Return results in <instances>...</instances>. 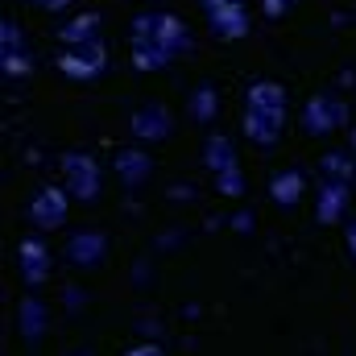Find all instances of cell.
Instances as JSON below:
<instances>
[{"instance_id":"cell-9","label":"cell","mask_w":356,"mask_h":356,"mask_svg":"<svg viewBox=\"0 0 356 356\" xmlns=\"http://www.w3.org/2000/svg\"><path fill=\"white\" fill-rule=\"evenodd\" d=\"M133 133H137V137H149V141H158V137H166V133H170V120H166V108H141V112L133 116Z\"/></svg>"},{"instance_id":"cell-11","label":"cell","mask_w":356,"mask_h":356,"mask_svg":"<svg viewBox=\"0 0 356 356\" xmlns=\"http://www.w3.org/2000/svg\"><path fill=\"white\" fill-rule=\"evenodd\" d=\"M273 199H277L282 207H294V203L302 199V175H298V170L277 175V178H273Z\"/></svg>"},{"instance_id":"cell-14","label":"cell","mask_w":356,"mask_h":356,"mask_svg":"<svg viewBox=\"0 0 356 356\" xmlns=\"http://www.w3.org/2000/svg\"><path fill=\"white\" fill-rule=\"evenodd\" d=\"M191 112H195V120H211V112H216V95H211V91H199L195 104H191Z\"/></svg>"},{"instance_id":"cell-20","label":"cell","mask_w":356,"mask_h":356,"mask_svg":"<svg viewBox=\"0 0 356 356\" xmlns=\"http://www.w3.org/2000/svg\"><path fill=\"white\" fill-rule=\"evenodd\" d=\"M67 356H91V353H83V348H75V353H67Z\"/></svg>"},{"instance_id":"cell-4","label":"cell","mask_w":356,"mask_h":356,"mask_svg":"<svg viewBox=\"0 0 356 356\" xmlns=\"http://www.w3.org/2000/svg\"><path fill=\"white\" fill-rule=\"evenodd\" d=\"M17 266H21V282L25 286H42L50 277V253L42 241H21L17 245Z\"/></svg>"},{"instance_id":"cell-7","label":"cell","mask_w":356,"mask_h":356,"mask_svg":"<svg viewBox=\"0 0 356 356\" xmlns=\"http://www.w3.org/2000/svg\"><path fill=\"white\" fill-rule=\"evenodd\" d=\"M116 175H120L124 186H141V182L149 178V154H141V149L116 154Z\"/></svg>"},{"instance_id":"cell-8","label":"cell","mask_w":356,"mask_h":356,"mask_svg":"<svg viewBox=\"0 0 356 356\" xmlns=\"http://www.w3.org/2000/svg\"><path fill=\"white\" fill-rule=\"evenodd\" d=\"M104 236L99 232H79V236H71V245H67V253H71V261L75 266H95L99 257H104Z\"/></svg>"},{"instance_id":"cell-10","label":"cell","mask_w":356,"mask_h":356,"mask_svg":"<svg viewBox=\"0 0 356 356\" xmlns=\"http://www.w3.org/2000/svg\"><path fill=\"white\" fill-rule=\"evenodd\" d=\"M344 203H348V186H344V182H323V191H319V220H323V224L340 220Z\"/></svg>"},{"instance_id":"cell-6","label":"cell","mask_w":356,"mask_h":356,"mask_svg":"<svg viewBox=\"0 0 356 356\" xmlns=\"http://www.w3.org/2000/svg\"><path fill=\"white\" fill-rule=\"evenodd\" d=\"M17 332H21V340H25V344H38V340H42V332H46V307H42L33 294L17 307Z\"/></svg>"},{"instance_id":"cell-18","label":"cell","mask_w":356,"mask_h":356,"mask_svg":"<svg viewBox=\"0 0 356 356\" xmlns=\"http://www.w3.org/2000/svg\"><path fill=\"white\" fill-rule=\"evenodd\" d=\"M266 4H269V13H277V8H286L290 0H266Z\"/></svg>"},{"instance_id":"cell-5","label":"cell","mask_w":356,"mask_h":356,"mask_svg":"<svg viewBox=\"0 0 356 356\" xmlns=\"http://www.w3.org/2000/svg\"><path fill=\"white\" fill-rule=\"evenodd\" d=\"M348 120V108L340 104V99H332V95H315L311 104H307V129L311 133H332V129H340Z\"/></svg>"},{"instance_id":"cell-21","label":"cell","mask_w":356,"mask_h":356,"mask_svg":"<svg viewBox=\"0 0 356 356\" xmlns=\"http://www.w3.org/2000/svg\"><path fill=\"white\" fill-rule=\"evenodd\" d=\"M353 141H356V137H353Z\"/></svg>"},{"instance_id":"cell-2","label":"cell","mask_w":356,"mask_h":356,"mask_svg":"<svg viewBox=\"0 0 356 356\" xmlns=\"http://www.w3.org/2000/svg\"><path fill=\"white\" fill-rule=\"evenodd\" d=\"M63 178H67L75 199H95L99 195V170H95V162L88 154H67L63 158Z\"/></svg>"},{"instance_id":"cell-13","label":"cell","mask_w":356,"mask_h":356,"mask_svg":"<svg viewBox=\"0 0 356 356\" xmlns=\"http://www.w3.org/2000/svg\"><path fill=\"white\" fill-rule=\"evenodd\" d=\"M323 175H327V182H344V186H348V182H353V166L332 154V158H323Z\"/></svg>"},{"instance_id":"cell-12","label":"cell","mask_w":356,"mask_h":356,"mask_svg":"<svg viewBox=\"0 0 356 356\" xmlns=\"http://www.w3.org/2000/svg\"><path fill=\"white\" fill-rule=\"evenodd\" d=\"M207 166H211L216 175H224V170H236V158H232V145H228L224 137H216V141H207Z\"/></svg>"},{"instance_id":"cell-3","label":"cell","mask_w":356,"mask_h":356,"mask_svg":"<svg viewBox=\"0 0 356 356\" xmlns=\"http://www.w3.org/2000/svg\"><path fill=\"white\" fill-rule=\"evenodd\" d=\"M29 220H33L38 228H63V224H67V195H63L58 186L38 191L33 203H29Z\"/></svg>"},{"instance_id":"cell-16","label":"cell","mask_w":356,"mask_h":356,"mask_svg":"<svg viewBox=\"0 0 356 356\" xmlns=\"http://www.w3.org/2000/svg\"><path fill=\"white\" fill-rule=\"evenodd\" d=\"M124 356H166V353H162L158 344H137V348H129Z\"/></svg>"},{"instance_id":"cell-17","label":"cell","mask_w":356,"mask_h":356,"mask_svg":"<svg viewBox=\"0 0 356 356\" xmlns=\"http://www.w3.org/2000/svg\"><path fill=\"white\" fill-rule=\"evenodd\" d=\"M348 253H353V257H356V220H353V224H348Z\"/></svg>"},{"instance_id":"cell-19","label":"cell","mask_w":356,"mask_h":356,"mask_svg":"<svg viewBox=\"0 0 356 356\" xmlns=\"http://www.w3.org/2000/svg\"><path fill=\"white\" fill-rule=\"evenodd\" d=\"M42 4H50V8H58V4H67V0H42Z\"/></svg>"},{"instance_id":"cell-15","label":"cell","mask_w":356,"mask_h":356,"mask_svg":"<svg viewBox=\"0 0 356 356\" xmlns=\"http://www.w3.org/2000/svg\"><path fill=\"white\" fill-rule=\"evenodd\" d=\"M216 182H220V191H224V195H241V191H245V186H241V166H236V170L216 175Z\"/></svg>"},{"instance_id":"cell-1","label":"cell","mask_w":356,"mask_h":356,"mask_svg":"<svg viewBox=\"0 0 356 356\" xmlns=\"http://www.w3.org/2000/svg\"><path fill=\"white\" fill-rule=\"evenodd\" d=\"M282 120H286V95L277 83H257L249 91V112H245V133L253 141H273L282 133Z\"/></svg>"}]
</instances>
